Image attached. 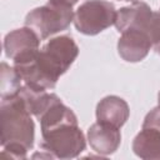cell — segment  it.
I'll return each instance as SVG.
<instances>
[{"label":"cell","instance_id":"3957f363","mask_svg":"<svg viewBox=\"0 0 160 160\" xmlns=\"http://www.w3.org/2000/svg\"><path fill=\"white\" fill-rule=\"evenodd\" d=\"M72 21V5L60 0H49L42 6H38L28 12L25 26L32 29L41 40H45L68 29Z\"/></svg>","mask_w":160,"mask_h":160},{"label":"cell","instance_id":"7a4b0ae2","mask_svg":"<svg viewBox=\"0 0 160 160\" xmlns=\"http://www.w3.org/2000/svg\"><path fill=\"white\" fill-rule=\"evenodd\" d=\"M0 130L2 155L14 159H25L35 140V124L24 100L15 95L1 98Z\"/></svg>","mask_w":160,"mask_h":160},{"label":"cell","instance_id":"8992f818","mask_svg":"<svg viewBox=\"0 0 160 160\" xmlns=\"http://www.w3.org/2000/svg\"><path fill=\"white\" fill-rule=\"evenodd\" d=\"M154 11L144 1L132 2L130 6H124L118 10L115 28L119 32L126 30H140L145 34L150 26Z\"/></svg>","mask_w":160,"mask_h":160},{"label":"cell","instance_id":"9a60e30c","mask_svg":"<svg viewBox=\"0 0 160 160\" xmlns=\"http://www.w3.org/2000/svg\"><path fill=\"white\" fill-rule=\"evenodd\" d=\"M121 1H130V2H136V1H139V0H121Z\"/></svg>","mask_w":160,"mask_h":160},{"label":"cell","instance_id":"6da1fadb","mask_svg":"<svg viewBox=\"0 0 160 160\" xmlns=\"http://www.w3.org/2000/svg\"><path fill=\"white\" fill-rule=\"evenodd\" d=\"M79 54V48L69 35L50 39L41 50L14 60L21 80L35 89L51 90L59 78L68 71Z\"/></svg>","mask_w":160,"mask_h":160},{"label":"cell","instance_id":"2e32d148","mask_svg":"<svg viewBox=\"0 0 160 160\" xmlns=\"http://www.w3.org/2000/svg\"><path fill=\"white\" fill-rule=\"evenodd\" d=\"M158 101H159V105H160V91H159V94H158Z\"/></svg>","mask_w":160,"mask_h":160},{"label":"cell","instance_id":"ba28073f","mask_svg":"<svg viewBox=\"0 0 160 160\" xmlns=\"http://www.w3.org/2000/svg\"><path fill=\"white\" fill-rule=\"evenodd\" d=\"M152 48L149 36L140 30H126L121 32L118 41V52L128 62H139L144 60Z\"/></svg>","mask_w":160,"mask_h":160},{"label":"cell","instance_id":"277c9868","mask_svg":"<svg viewBox=\"0 0 160 160\" xmlns=\"http://www.w3.org/2000/svg\"><path fill=\"white\" fill-rule=\"evenodd\" d=\"M40 148L44 152L40 158L72 159L79 156L86 146L85 136L78 124H61L41 132Z\"/></svg>","mask_w":160,"mask_h":160},{"label":"cell","instance_id":"30bf717a","mask_svg":"<svg viewBox=\"0 0 160 160\" xmlns=\"http://www.w3.org/2000/svg\"><path fill=\"white\" fill-rule=\"evenodd\" d=\"M130 109L128 102L116 95L102 98L96 105V119L99 122L121 128L129 119Z\"/></svg>","mask_w":160,"mask_h":160},{"label":"cell","instance_id":"9c48e42d","mask_svg":"<svg viewBox=\"0 0 160 160\" xmlns=\"http://www.w3.org/2000/svg\"><path fill=\"white\" fill-rule=\"evenodd\" d=\"M88 140L95 152L100 155H111L120 146V129L98 121L89 128Z\"/></svg>","mask_w":160,"mask_h":160},{"label":"cell","instance_id":"8fae6325","mask_svg":"<svg viewBox=\"0 0 160 160\" xmlns=\"http://www.w3.org/2000/svg\"><path fill=\"white\" fill-rule=\"evenodd\" d=\"M132 151L145 160H160V131L152 128H142L132 140Z\"/></svg>","mask_w":160,"mask_h":160},{"label":"cell","instance_id":"5bb4252c","mask_svg":"<svg viewBox=\"0 0 160 160\" xmlns=\"http://www.w3.org/2000/svg\"><path fill=\"white\" fill-rule=\"evenodd\" d=\"M60 1H65V2H68V4H70V5H75L79 0H60Z\"/></svg>","mask_w":160,"mask_h":160},{"label":"cell","instance_id":"5b68a950","mask_svg":"<svg viewBox=\"0 0 160 160\" xmlns=\"http://www.w3.org/2000/svg\"><path fill=\"white\" fill-rule=\"evenodd\" d=\"M118 10L106 0H86L74 14L76 30L85 35H98L115 24Z\"/></svg>","mask_w":160,"mask_h":160},{"label":"cell","instance_id":"e0dca14e","mask_svg":"<svg viewBox=\"0 0 160 160\" xmlns=\"http://www.w3.org/2000/svg\"><path fill=\"white\" fill-rule=\"evenodd\" d=\"M158 52H159V54H160V49H159V50H158Z\"/></svg>","mask_w":160,"mask_h":160},{"label":"cell","instance_id":"52a82bcc","mask_svg":"<svg viewBox=\"0 0 160 160\" xmlns=\"http://www.w3.org/2000/svg\"><path fill=\"white\" fill-rule=\"evenodd\" d=\"M41 39L36 35V32L28 28L15 29L8 32L4 38V50L5 55L14 60H18L22 56H26L36 50H39Z\"/></svg>","mask_w":160,"mask_h":160},{"label":"cell","instance_id":"4fadbf2b","mask_svg":"<svg viewBox=\"0 0 160 160\" xmlns=\"http://www.w3.org/2000/svg\"><path fill=\"white\" fill-rule=\"evenodd\" d=\"M142 128H152L160 131V105L155 106L146 114L142 122Z\"/></svg>","mask_w":160,"mask_h":160},{"label":"cell","instance_id":"ac0fdd59","mask_svg":"<svg viewBox=\"0 0 160 160\" xmlns=\"http://www.w3.org/2000/svg\"><path fill=\"white\" fill-rule=\"evenodd\" d=\"M159 12H160V10H159Z\"/></svg>","mask_w":160,"mask_h":160},{"label":"cell","instance_id":"7c38bea8","mask_svg":"<svg viewBox=\"0 0 160 160\" xmlns=\"http://www.w3.org/2000/svg\"><path fill=\"white\" fill-rule=\"evenodd\" d=\"M21 78L15 70V68H11L6 62H1V69H0V92L1 98L11 96L15 95L21 85H20Z\"/></svg>","mask_w":160,"mask_h":160}]
</instances>
